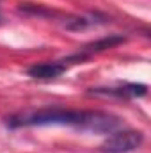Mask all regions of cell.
<instances>
[{"label":"cell","instance_id":"cell-4","mask_svg":"<svg viewBox=\"0 0 151 153\" xmlns=\"http://www.w3.org/2000/svg\"><path fill=\"white\" fill-rule=\"evenodd\" d=\"M148 91L146 85L142 84H126L119 87H107V89H93L94 94H103V96H117V98H139L144 96Z\"/></svg>","mask_w":151,"mask_h":153},{"label":"cell","instance_id":"cell-1","mask_svg":"<svg viewBox=\"0 0 151 153\" xmlns=\"http://www.w3.org/2000/svg\"><path fill=\"white\" fill-rule=\"evenodd\" d=\"M85 111H68L59 107L39 109V111H25L5 117V125L9 128L21 126H46V125H70L78 130L84 128Z\"/></svg>","mask_w":151,"mask_h":153},{"label":"cell","instance_id":"cell-5","mask_svg":"<svg viewBox=\"0 0 151 153\" xmlns=\"http://www.w3.org/2000/svg\"><path fill=\"white\" fill-rule=\"evenodd\" d=\"M123 41H124L123 36H109V38L98 39V41H94V43H91V45H85L84 48H80L78 53H80L84 59H89L93 53L103 52V50H107V48H114L115 45H119V43H123Z\"/></svg>","mask_w":151,"mask_h":153},{"label":"cell","instance_id":"cell-3","mask_svg":"<svg viewBox=\"0 0 151 153\" xmlns=\"http://www.w3.org/2000/svg\"><path fill=\"white\" fill-rule=\"evenodd\" d=\"M82 55L80 53H75V55H70L66 59H61V61H48V62H39V64H34L27 70L29 76L32 78H39V80H50V78H57L61 76L71 64H76V62H82Z\"/></svg>","mask_w":151,"mask_h":153},{"label":"cell","instance_id":"cell-2","mask_svg":"<svg viewBox=\"0 0 151 153\" xmlns=\"http://www.w3.org/2000/svg\"><path fill=\"white\" fill-rule=\"evenodd\" d=\"M144 141L142 132L139 130H114L110 135L105 139V143L101 144V152L103 153H130L137 150Z\"/></svg>","mask_w":151,"mask_h":153}]
</instances>
